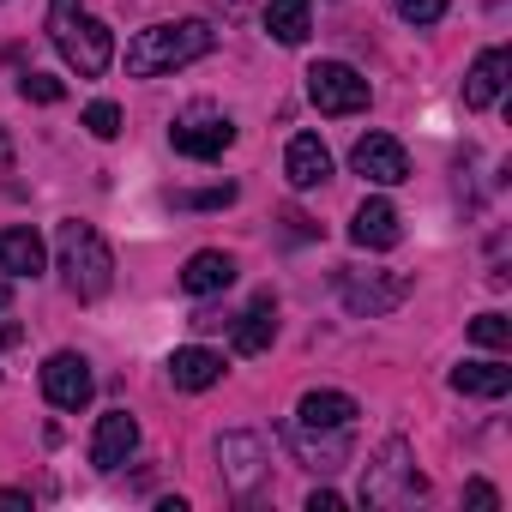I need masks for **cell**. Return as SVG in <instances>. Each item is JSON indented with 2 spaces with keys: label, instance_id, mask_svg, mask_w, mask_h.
<instances>
[{
  "label": "cell",
  "instance_id": "e0dca14e",
  "mask_svg": "<svg viewBox=\"0 0 512 512\" xmlns=\"http://www.w3.org/2000/svg\"><path fill=\"white\" fill-rule=\"evenodd\" d=\"M37 272H43V235L0 229V278H37Z\"/></svg>",
  "mask_w": 512,
  "mask_h": 512
},
{
  "label": "cell",
  "instance_id": "30bf717a",
  "mask_svg": "<svg viewBox=\"0 0 512 512\" xmlns=\"http://www.w3.org/2000/svg\"><path fill=\"white\" fill-rule=\"evenodd\" d=\"M350 169H356L362 181H380V187L410 181V157H404V145H398L392 133H362V139L350 145Z\"/></svg>",
  "mask_w": 512,
  "mask_h": 512
},
{
  "label": "cell",
  "instance_id": "6da1fadb",
  "mask_svg": "<svg viewBox=\"0 0 512 512\" xmlns=\"http://www.w3.org/2000/svg\"><path fill=\"white\" fill-rule=\"evenodd\" d=\"M217 49V31L205 19H181V25H151L127 43V73L133 79H157V73H175L199 55Z\"/></svg>",
  "mask_w": 512,
  "mask_h": 512
},
{
  "label": "cell",
  "instance_id": "83f0119b",
  "mask_svg": "<svg viewBox=\"0 0 512 512\" xmlns=\"http://www.w3.org/2000/svg\"><path fill=\"white\" fill-rule=\"evenodd\" d=\"M344 506V494H332V488H314L308 494V512H338Z\"/></svg>",
  "mask_w": 512,
  "mask_h": 512
},
{
  "label": "cell",
  "instance_id": "d6986e66",
  "mask_svg": "<svg viewBox=\"0 0 512 512\" xmlns=\"http://www.w3.org/2000/svg\"><path fill=\"white\" fill-rule=\"evenodd\" d=\"M272 338H278V302L272 296H253V308L235 320V350L241 356H260V350H272Z\"/></svg>",
  "mask_w": 512,
  "mask_h": 512
},
{
  "label": "cell",
  "instance_id": "2e32d148",
  "mask_svg": "<svg viewBox=\"0 0 512 512\" xmlns=\"http://www.w3.org/2000/svg\"><path fill=\"white\" fill-rule=\"evenodd\" d=\"M169 380H175L181 392H205V386H217V380H223V356H217V350H205V344H187V350H175V356H169Z\"/></svg>",
  "mask_w": 512,
  "mask_h": 512
},
{
  "label": "cell",
  "instance_id": "ba28073f",
  "mask_svg": "<svg viewBox=\"0 0 512 512\" xmlns=\"http://www.w3.org/2000/svg\"><path fill=\"white\" fill-rule=\"evenodd\" d=\"M91 392H97V380H91V362H85L79 350H55V356L43 362V398H49L55 410H85Z\"/></svg>",
  "mask_w": 512,
  "mask_h": 512
},
{
  "label": "cell",
  "instance_id": "8992f818",
  "mask_svg": "<svg viewBox=\"0 0 512 512\" xmlns=\"http://www.w3.org/2000/svg\"><path fill=\"white\" fill-rule=\"evenodd\" d=\"M169 145L181 151V157H193V163H211V157H223L229 145H235V121L223 115V109H187L175 127H169Z\"/></svg>",
  "mask_w": 512,
  "mask_h": 512
},
{
  "label": "cell",
  "instance_id": "44dd1931",
  "mask_svg": "<svg viewBox=\"0 0 512 512\" xmlns=\"http://www.w3.org/2000/svg\"><path fill=\"white\" fill-rule=\"evenodd\" d=\"M452 392H464V398H506L512 392V368L506 362H458L452 368Z\"/></svg>",
  "mask_w": 512,
  "mask_h": 512
},
{
  "label": "cell",
  "instance_id": "603a6c76",
  "mask_svg": "<svg viewBox=\"0 0 512 512\" xmlns=\"http://www.w3.org/2000/svg\"><path fill=\"white\" fill-rule=\"evenodd\" d=\"M470 338H476L482 350H506V344H512V326H506V314H476V320H470Z\"/></svg>",
  "mask_w": 512,
  "mask_h": 512
},
{
  "label": "cell",
  "instance_id": "4dcf8cb0",
  "mask_svg": "<svg viewBox=\"0 0 512 512\" xmlns=\"http://www.w3.org/2000/svg\"><path fill=\"white\" fill-rule=\"evenodd\" d=\"M13 163H19V157H13V133L0 127V175H13Z\"/></svg>",
  "mask_w": 512,
  "mask_h": 512
},
{
  "label": "cell",
  "instance_id": "ffe728a7",
  "mask_svg": "<svg viewBox=\"0 0 512 512\" xmlns=\"http://www.w3.org/2000/svg\"><path fill=\"white\" fill-rule=\"evenodd\" d=\"M266 31L284 49H302L308 31H314V0H266Z\"/></svg>",
  "mask_w": 512,
  "mask_h": 512
},
{
  "label": "cell",
  "instance_id": "7402d4cb",
  "mask_svg": "<svg viewBox=\"0 0 512 512\" xmlns=\"http://www.w3.org/2000/svg\"><path fill=\"white\" fill-rule=\"evenodd\" d=\"M302 428H356V398L350 392H308L296 404Z\"/></svg>",
  "mask_w": 512,
  "mask_h": 512
},
{
  "label": "cell",
  "instance_id": "f546056e",
  "mask_svg": "<svg viewBox=\"0 0 512 512\" xmlns=\"http://www.w3.org/2000/svg\"><path fill=\"white\" fill-rule=\"evenodd\" d=\"M464 500H470V506H500V494H494L488 482H470V488H464Z\"/></svg>",
  "mask_w": 512,
  "mask_h": 512
},
{
  "label": "cell",
  "instance_id": "d4e9b609",
  "mask_svg": "<svg viewBox=\"0 0 512 512\" xmlns=\"http://www.w3.org/2000/svg\"><path fill=\"white\" fill-rule=\"evenodd\" d=\"M175 205H193V211H217V205H235V181L223 187H205V193H169Z\"/></svg>",
  "mask_w": 512,
  "mask_h": 512
},
{
  "label": "cell",
  "instance_id": "484cf974",
  "mask_svg": "<svg viewBox=\"0 0 512 512\" xmlns=\"http://www.w3.org/2000/svg\"><path fill=\"white\" fill-rule=\"evenodd\" d=\"M392 7H398V19H404V25H434V19L452 7V0H392Z\"/></svg>",
  "mask_w": 512,
  "mask_h": 512
},
{
  "label": "cell",
  "instance_id": "f1b7e54d",
  "mask_svg": "<svg viewBox=\"0 0 512 512\" xmlns=\"http://www.w3.org/2000/svg\"><path fill=\"white\" fill-rule=\"evenodd\" d=\"M0 512H31V494L25 488H0Z\"/></svg>",
  "mask_w": 512,
  "mask_h": 512
},
{
  "label": "cell",
  "instance_id": "3957f363",
  "mask_svg": "<svg viewBox=\"0 0 512 512\" xmlns=\"http://www.w3.org/2000/svg\"><path fill=\"white\" fill-rule=\"evenodd\" d=\"M55 247H61V272H67V290L79 296V302H97V296H109V284H115V253H109V241L91 229V223H61V235H55Z\"/></svg>",
  "mask_w": 512,
  "mask_h": 512
},
{
  "label": "cell",
  "instance_id": "7c38bea8",
  "mask_svg": "<svg viewBox=\"0 0 512 512\" xmlns=\"http://www.w3.org/2000/svg\"><path fill=\"white\" fill-rule=\"evenodd\" d=\"M350 241L368 247V253H386L404 241V223H398V205L392 199H362L356 217H350Z\"/></svg>",
  "mask_w": 512,
  "mask_h": 512
},
{
  "label": "cell",
  "instance_id": "5bb4252c",
  "mask_svg": "<svg viewBox=\"0 0 512 512\" xmlns=\"http://www.w3.org/2000/svg\"><path fill=\"white\" fill-rule=\"evenodd\" d=\"M506 73H512V55H506V49H482V55L470 61V73H464V109H488V103H500Z\"/></svg>",
  "mask_w": 512,
  "mask_h": 512
},
{
  "label": "cell",
  "instance_id": "1f68e13d",
  "mask_svg": "<svg viewBox=\"0 0 512 512\" xmlns=\"http://www.w3.org/2000/svg\"><path fill=\"white\" fill-rule=\"evenodd\" d=\"M19 344V326H7V332H0V350H13Z\"/></svg>",
  "mask_w": 512,
  "mask_h": 512
},
{
  "label": "cell",
  "instance_id": "cb8c5ba5",
  "mask_svg": "<svg viewBox=\"0 0 512 512\" xmlns=\"http://www.w3.org/2000/svg\"><path fill=\"white\" fill-rule=\"evenodd\" d=\"M19 97L49 109V103H61V97H67V85H61V79H49V73H25V79H19Z\"/></svg>",
  "mask_w": 512,
  "mask_h": 512
},
{
  "label": "cell",
  "instance_id": "4fadbf2b",
  "mask_svg": "<svg viewBox=\"0 0 512 512\" xmlns=\"http://www.w3.org/2000/svg\"><path fill=\"white\" fill-rule=\"evenodd\" d=\"M133 446H139V422H133L127 410L97 416V434H91V464H97V470H121V464L133 458Z\"/></svg>",
  "mask_w": 512,
  "mask_h": 512
},
{
  "label": "cell",
  "instance_id": "52a82bcc",
  "mask_svg": "<svg viewBox=\"0 0 512 512\" xmlns=\"http://www.w3.org/2000/svg\"><path fill=\"white\" fill-rule=\"evenodd\" d=\"M410 290H416V278H410V272H344V308H350V314H362V320L392 314Z\"/></svg>",
  "mask_w": 512,
  "mask_h": 512
},
{
  "label": "cell",
  "instance_id": "4316f807",
  "mask_svg": "<svg viewBox=\"0 0 512 512\" xmlns=\"http://www.w3.org/2000/svg\"><path fill=\"white\" fill-rule=\"evenodd\" d=\"M85 127H91L97 139H121V109H115V103H91V109H85Z\"/></svg>",
  "mask_w": 512,
  "mask_h": 512
},
{
  "label": "cell",
  "instance_id": "9a60e30c",
  "mask_svg": "<svg viewBox=\"0 0 512 512\" xmlns=\"http://www.w3.org/2000/svg\"><path fill=\"white\" fill-rule=\"evenodd\" d=\"M284 175H290V187H296V193L320 187V181L332 175V151H326V139H320V133H296V139H290V151H284Z\"/></svg>",
  "mask_w": 512,
  "mask_h": 512
},
{
  "label": "cell",
  "instance_id": "9c48e42d",
  "mask_svg": "<svg viewBox=\"0 0 512 512\" xmlns=\"http://www.w3.org/2000/svg\"><path fill=\"white\" fill-rule=\"evenodd\" d=\"M217 464H223V482L235 494H253L266 482V470H272V452H266L260 434H223L217 440Z\"/></svg>",
  "mask_w": 512,
  "mask_h": 512
},
{
  "label": "cell",
  "instance_id": "8fae6325",
  "mask_svg": "<svg viewBox=\"0 0 512 512\" xmlns=\"http://www.w3.org/2000/svg\"><path fill=\"white\" fill-rule=\"evenodd\" d=\"M350 434L356 428H290V446H296V458L308 464V470H320V476H332V470H344L350 464Z\"/></svg>",
  "mask_w": 512,
  "mask_h": 512
},
{
  "label": "cell",
  "instance_id": "7a4b0ae2",
  "mask_svg": "<svg viewBox=\"0 0 512 512\" xmlns=\"http://www.w3.org/2000/svg\"><path fill=\"white\" fill-rule=\"evenodd\" d=\"M49 37H55V49L67 55V67L79 79H103L109 61H115V31L103 19H91L79 0H55L49 7Z\"/></svg>",
  "mask_w": 512,
  "mask_h": 512
},
{
  "label": "cell",
  "instance_id": "5b68a950",
  "mask_svg": "<svg viewBox=\"0 0 512 512\" xmlns=\"http://www.w3.org/2000/svg\"><path fill=\"white\" fill-rule=\"evenodd\" d=\"M308 97L320 115H362L368 109V79L344 61H314L308 67Z\"/></svg>",
  "mask_w": 512,
  "mask_h": 512
},
{
  "label": "cell",
  "instance_id": "d6a6232c",
  "mask_svg": "<svg viewBox=\"0 0 512 512\" xmlns=\"http://www.w3.org/2000/svg\"><path fill=\"white\" fill-rule=\"evenodd\" d=\"M7 308H13V290H7V284H0V314H7Z\"/></svg>",
  "mask_w": 512,
  "mask_h": 512
},
{
  "label": "cell",
  "instance_id": "277c9868",
  "mask_svg": "<svg viewBox=\"0 0 512 512\" xmlns=\"http://www.w3.org/2000/svg\"><path fill=\"white\" fill-rule=\"evenodd\" d=\"M416 494H428V482L416 476L410 446H404V440H386V446L374 452V464L362 470V500H368V506H398V500H416Z\"/></svg>",
  "mask_w": 512,
  "mask_h": 512
},
{
  "label": "cell",
  "instance_id": "ac0fdd59",
  "mask_svg": "<svg viewBox=\"0 0 512 512\" xmlns=\"http://www.w3.org/2000/svg\"><path fill=\"white\" fill-rule=\"evenodd\" d=\"M229 284H235V260H229V253H217V247L193 253L187 272H181V290H187V296H217V290H229Z\"/></svg>",
  "mask_w": 512,
  "mask_h": 512
}]
</instances>
